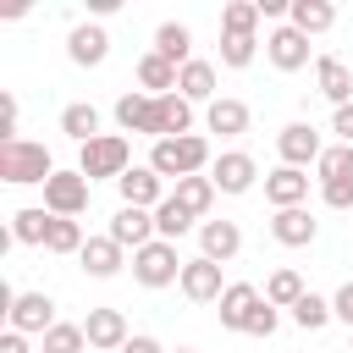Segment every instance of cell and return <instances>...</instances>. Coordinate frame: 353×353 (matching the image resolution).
<instances>
[{
  "mask_svg": "<svg viewBox=\"0 0 353 353\" xmlns=\"http://www.w3.org/2000/svg\"><path fill=\"white\" fill-rule=\"evenodd\" d=\"M265 61H270L276 72H303V66H309V39H303L292 22H281V28L265 33Z\"/></svg>",
  "mask_w": 353,
  "mask_h": 353,
  "instance_id": "52a82bcc",
  "label": "cell"
},
{
  "mask_svg": "<svg viewBox=\"0 0 353 353\" xmlns=\"http://www.w3.org/2000/svg\"><path fill=\"white\" fill-rule=\"evenodd\" d=\"M171 199H176L188 215H199V221H204V215H210V204H215V182H210V176H182V182L171 188Z\"/></svg>",
  "mask_w": 353,
  "mask_h": 353,
  "instance_id": "f1b7e54d",
  "label": "cell"
},
{
  "mask_svg": "<svg viewBox=\"0 0 353 353\" xmlns=\"http://www.w3.org/2000/svg\"><path fill=\"white\" fill-rule=\"evenodd\" d=\"M116 193H121V204H132V210H160V204H165V176H160L154 165H132V171L116 182Z\"/></svg>",
  "mask_w": 353,
  "mask_h": 353,
  "instance_id": "8fae6325",
  "label": "cell"
},
{
  "mask_svg": "<svg viewBox=\"0 0 353 353\" xmlns=\"http://www.w3.org/2000/svg\"><path fill=\"white\" fill-rule=\"evenodd\" d=\"M314 176H320V188L325 182H353V143H325V154L314 160Z\"/></svg>",
  "mask_w": 353,
  "mask_h": 353,
  "instance_id": "1f68e13d",
  "label": "cell"
},
{
  "mask_svg": "<svg viewBox=\"0 0 353 353\" xmlns=\"http://www.w3.org/2000/svg\"><path fill=\"white\" fill-rule=\"evenodd\" d=\"M254 309H259V287H254V281H232V287L221 292V325H226V331H243Z\"/></svg>",
  "mask_w": 353,
  "mask_h": 353,
  "instance_id": "7402d4cb",
  "label": "cell"
},
{
  "mask_svg": "<svg viewBox=\"0 0 353 353\" xmlns=\"http://www.w3.org/2000/svg\"><path fill=\"white\" fill-rule=\"evenodd\" d=\"M265 199H270L276 210H298V204H309V176H303L298 165H276V171L265 176Z\"/></svg>",
  "mask_w": 353,
  "mask_h": 353,
  "instance_id": "e0dca14e",
  "label": "cell"
},
{
  "mask_svg": "<svg viewBox=\"0 0 353 353\" xmlns=\"http://www.w3.org/2000/svg\"><path fill=\"white\" fill-rule=\"evenodd\" d=\"M88 193H94V182H88L83 171H55V176L44 182V210L61 215V221H77V215L88 210Z\"/></svg>",
  "mask_w": 353,
  "mask_h": 353,
  "instance_id": "5b68a950",
  "label": "cell"
},
{
  "mask_svg": "<svg viewBox=\"0 0 353 353\" xmlns=\"http://www.w3.org/2000/svg\"><path fill=\"white\" fill-rule=\"evenodd\" d=\"M276 154H281V165H314L320 154H325V143H320V132L309 127V121H287L281 132H276Z\"/></svg>",
  "mask_w": 353,
  "mask_h": 353,
  "instance_id": "ba28073f",
  "label": "cell"
},
{
  "mask_svg": "<svg viewBox=\"0 0 353 353\" xmlns=\"http://www.w3.org/2000/svg\"><path fill=\"white\" fill-rule=\"evenodd\" d=\"M336 314H331V298H320V292H303L298 303H292V325H303V331H320V325H331Z\"/></svg>",
  "mask_w": 353,
  "mask_h": 353,
  "instance_id": "d590c367",
  "label": "cell"
},
{
  "mask_svg": "<svg viewBox=\"0 0 353 353\" xmlns=\"http://www.w3.org/2000/svg\"><path fill=\"white\" fill-rule=\"evenodd\" d=\"M347 353H353V342H347Z\"/></svg>",
  "mask_w": 353,
  "mask_h": 353,
  "instance_id": "c3c4849f",
  "label": "cell"
},
{
  "mask_svg": "<svg viewBox=\"0 0 353 353\" xmlns=\"http://www.w3.org/2000/svg\"><path fill=\"white\" fill-rule=\"evenodd\" d=\"M50 221H55V215H50L44 204H28V210H17V215H11V237H17V243H28V248H44Z\"/></svg>",
  "mask_w": 353,
  "mask_h": 353,
  "instance_id": "83f0119b",
  "label": "cell"
},
{
  "mask_svg": "<svg viewBox=\"0 0 353 353\" xmlns=\"http://www.w3.org/2000/svg\"><path fill=\"white\" fill-rule=\"evenodd\" d=\"M77 171L88 176V182H121L127 171H132V143L121 138V132H99L94 143H83L77 149Z\"/></svg>",
  "mask_w": 353,
  "mask_h": 353,
  "instance_id": "3957f363",
  "label": "cell"
},
{
  "mask_svg": "<svg viewBox=\"0 0 353 353\" xmlns=\"http://www.w3.org/2000/svg\"><path fill=\"white\" fill-rule=\"evenodd\" d=\"M204 127L221 132V138H243L248 132V105L243 99H215V105H204Z\"/></svg>",
  "mask_w": 353,
  "mask_h": 353,
  "instance_id": "484cf974",
  "label": "cell"
},
{
  "mask_svg": "<svg viewBox=\"0 0 353 353\" xmlns=\"http://www.w3.org/2000/svg\"><path fill=\"white\" fill-rule=\"evenodd\" d=\"M77 259H83V270H88L94 281H110V276H116V270L127 265V248H121L116 237H88Z\"/></svg>",
  "mask_w": 353,
  "mask_h": 353,
  "instance_id": "ffe728a7",
  "label": "cell"
},
{
  "mask_svg": "<svg viewBox=\"0 0 353 353\" xmlns=\"http://www.w3.org/2000/svg\"><path fill=\"white\" fill-rule=\"evenodd\" d=\"M39 353H88V336H83V325L61 320V325H50L39 336Z\"/></svg>",
  "mask_w": 353,
  "mask_h": 353,
  "instance_id": "836d02e7",
  "label": "cell"
},
{
  "mask_svg": "<svg viewBox=\"0 0 353 353\" xmlns=\"http://www.w3.org/2000/svg\"><path fill=\"white\" fill-rule=\"evenodd\" d=\"M116 127L121 132H143V138H160V116H154V94L132 88L116 99Z\"/></svg>",
  "mask_w": 353,
  "mask_h": 353,
  "instance_id": "5bb4252c",
  "label": "cell"
},
{
  "mask_svg": "<svg viewBox=\"0 0 353 353\" xmlns=\"http://www.w3.org/2000/svg\"><path fill=\"white\" fill-rule=\"evenodd\" d=\"M314 88H320V99H331L336 110L353 105V66H347L342 55H320V61H314Z\"/></svg>",
  "mask_w": 353,
  "mask_h": 353,
  "instance_id": "4fadbf2b",
  "label": "cell"
},
{
  "mask_svg": "<svg viewBox=\"0 0 353 353\" xmlns=\"http://www.w3.org/2000/svg\"><path fill=\"white\" fill-rule=\"evenodd\" d=\"M182 265H188V259H176V243L154 237V243H143V248L132 254V281L154 292V287H171V281H182Z\"/></svg>",
  "mask_w": 353,
  "mask_h": 353,
  "instance_id": "277c9868",
  "label": "cell"
},
{
  "mask_svg": "<svg viewBox=\"0 0 353 353\" xmlns=\"http://www.w3.org/2000/svg\"><path fill=\"white\" fill-rule=\"evenodd\" d=\"M193 221H199V215H188V210H182V204L171 199V193H165V204L154 210V232H160L165 243H176V237H188V232H193Z\"/></svg>",
  "mask_w": 353,
  "mask_h": 353,
  "instance_id": "d6a6232c",
  "label": "cell"
},
{
  "mask_svg": "<svg viewBox=\"0 0 353 353\" xmlns=\"http://www.w3.org/2000/svg\"><path fill=\"white\" fill-rule=\"evenodd\" d=\"M320 204L325 210H353V182H325L320 188Z\"/></svg>",
  "mask_w": 353,
  "mask_h": 353,
  "instance_id": "ab89813d",
  "label": "cell"
},
{
  "mask_svg": "<svg viewBox=\"0 0 353 353\" xmlns=\"http://www.w3.org/2000/svg\"><path fill=\"white\" fill-rule=\"evenodd\" d=\"M83 336H88V347H94V353H121L132 331H127V314H121V309H88Z\"/></svg>",
  "mask_w": 353,
  "mask_h": 353,
  "instance_id": "7c38bea8",
  "label": "cell"
},
{
  "mask_svg": "<svg viewBox=\"0 0 353 353\" xmlns=\"http://www.w3.org/2000/svg\"><path fill=\"white\" fill-rule=\"evenodd\" d=\"M6 320H11V331H22V336H44L50 325H61L50 292H17L11 309H6Z\"/></svg>",
  "mask_w": 353,
  "mask_h": 353,
  "instance_id": "8992f818",
  "label": "cell"
},
{
  "mask_svg": "<svg viewBox=\"0 0 353 353\" xmlns=\"http://www.w3.org/2000/svg\"><path fill=\"white\" fill-rule=\"evenodd\" d=\"M154 55H165L171 66H188V61H193V33H188V22H160V28H154Z\"/></svg>",
  "mask_w": 353,
  "mask_h": 353,
  "instance_id": "4316f807",
  "label": "cell"
},
{
  "mask_svg": "<svg viewBox=\"0 0 353 353\" xmlns=\"http://www.w3.org/2000/svg\"><path fill=\"white\" fill-rule=\"evenodd\" d=\"M149 165L160 171V176H171V182H182V176H204L215 160H210V138L204 132H188V138H160L154 149H149Z\"/></svg>",
  "mask_w": 353,
  "mask_h": 353,
  "instance_id": "6da1fadb",
  "label": "cell"
},
{
  "mask_svg": "<svg viewBox=\"0 0 353 353\" xmlns=\"http://www.w3.org/2000/svg\"><path fill=\"white\" fill-rule=\"evenodd\" d=\"M176 77H182V66H171L165 55H154V50L138 55V88L143 94H154V99L160 94H176Z\"/></svg>",
  "mask_w": 353,
  "mask_h": 353,
  "instance_id": "603a6c76",
  "label": "cell"
},
{
  "mask_svg": "<svg viewBox=\"0 0 353 353\" xmlns=\"http://www.w3.org/2000/svg\"><path fill=\"white\" fill-rule=\"evenodd\" d=\"M61 165L50 160V149L44 143H33V138H0V176L11 182V188H33V182H50Z\"/></svg>",
  "mask_w": 353,
  "mask_h": 353,
  "instance_id": "7a4b0ae2",
  "label": "cell"
},
{
  "mask_svg": "<svg viewBox=\"0 0 353 353\" xmlns=\"http://www.w3.org/2000/svg\"><path fill=\"white\" fill-rule=\"evenodd\" d=\"M254 50H259V39H237V33H221V66H232V72L254 66Z\"/></svg>",
  "mask_w": 353,
  "mask_h": 353,
  "instance_id": "74e56055",
  "label": "cell"
},
{
  "mask_svg": "<svg viewBox=\"0 0 353 353\" xmlns=\"http://www.w3.org/2000/svg\"><path fill=\"white\" fill-rule=\"evenodd\" d=\"M176 287H182V298H188V303H221V292H226L232 281H221V265L199 254V259H188V265H182V281H176Z\"/></svg>",
  "mask_w": 353,
  "mask_h": 353,
  "instance_id": "9c48e42d",
  "label": "cell"
},
{
  "mask_svg": "<svg viewBox=\"0 0 353 353\" xmlns=\"http://www.w3.org/2000/svg\"><path fill=\"white\" fill-rule=\"evenodd\" d=\"M61 132H66V138H77V149H83V143H94V138H99V110H94V105H83V99H77V105H66V110H61Z\"/></svg>",
  "mask_w": 353,
  "mask_h": 353,
  "instance_id": "f546056e",
  "label": "cell"
},
{
  "mask_svg": "<svg viewBox=\"0 0 353 353\" xmlns=\"http://www.w3.org/2000/svg\"><path fill=\"white\" fill-rule=\"evenodd\" d=\"M105 237H116L121 248H132V254H138L143 243H154V237H160V232H154V210H132V204H121V210L110 215V232H105Z\"/></svg>",
  "mask_w": 353,
  "mask_h": 353,
  "instance_id": "9a60e30c",
  "label": "cell"
},
{
  "mask_svg": "<svg viewBox=\"0 0 353 353\" xmlns=\"http://www.w3.org/2000/svg\"><path fill=\"white\" fill-rule=\"evenodd\" d=\"M259 28V0H232L221 11V33H237V39H254Z\"/></svg>",
  "mask_w": 353,
  "mask_h": 353,
  "instance_id": "e575fe53",
  "label": "cell"
},
{
  "mask_svg": "<svg viewBox=\"0 0 353 353\" xmlns=\"http://www.w3.org/2000/svg\"><path fill=\"white\" fill-rule=\"evenodd\" d=\"M237 248H243L237 221H199V254H204V259L226 265V259H237Z\"/></svg>",
  "mask_w": 353,
  "mask_h": 353,
  "instance_id": "d6986e66",
  "label": "cell"
},
{
  "mask_svg": "<svg viewBox=\"0 0 353 353\" xmlns=\"http://www.w3.org/2000/svg\"><path fill=\"white\" fill-rule=\"evenodd\" d=\"M121 353H165V347H160L154 336H143V331H138V336H127V347H121Z\"/></svg>",
  "mask_w": 353,
  "mask_h": 353,
  "instance_id": "ee69618b",
  "label": "cell"
},
{
  "mask_svg": "<svg viewBox=\"0 0 353 353\" xmlns=\"http://www.w3.org/2000/svg\"><path fill=\"white\" fill-rule=\"evenodd\" d=\"M0 116H6V138H17V116H22L17 94H0Z\"/></svg>",
  "mask_w": 353,
  "mask_h": 353,
  "instance_id": "7bdbcfd3",
  "label": "cell"
},
{
  "mask_svg": "<svg viewBox=\"0 0 353 353\" xmlns=\"http://www.w3.org/2000/svg\"><path fill=\"white\" fill-rule=\"evenodd\" d=\"M176 353H193V347H176Z\"/></svg>",
  "mask_w": 353,
  "mask_h": 353,
  "instance_id": "7dc6e473",
  "label": "cell"
},
{
  "mask_svg": "<svg viewBox=\"0 0 353 353\" xmlns=\"http://www.w3.org/2000/svg\"><path fill=\"white\" fill-rule=\"evenodd\" d=\"M331 314H336V320L353 331V281H342V287H336V298H331Z\"/></svg>",
  "mask_w": 353,
  "mask_h": 353,
  "instance_id": "60d3db41",
  "label": "cell"
},
{
  "mask_svg": "<svg viewBox=\"0 0 353 353\" xmlns=\"http://www.w3.org/2000/svg\"><path fill=\"white\" fill-rule=\"evenodd\" d=\"M66 55H72V66H105L110 33H105L99 22H77V28L66 33Z\"/></svg>",
  "mask_w": 353,
  "mask_h": 353,
  "instance_id": "2e32d148",
  "label": "cell"
},
{
  "mask_svg": "<svg viewBox=\"0 0 353 353\" xmlns=\"http://www.w3.org/2000/svg\"><path fill=\"white\" fill-rule=\"evenodd\" d=\"M154 116H160V138H188L193 132V105L182 94H160L154 99ZM154 138V143H160Z\"/></svg>",
  "mask_w": 353,
  "mask_h": 353,
  "instance_id": "d4e9b609",
  "label": "cell"
},
{
  "mask_svg": "<svg viewBox=\"0 0 353 353\" xmlns=\"http://www.w3.org/2000/svg\"><path fill=\"white\" fill-rule=\"evenodd\" d=\"M331 132H336V143H353V105H342L331 116Z\"/></svg>",
  "mask_w": 353,
  "mask_h": 353,
  "instance_id": "b9f144b4",
  "label": "cell"
},
{
  "mask_svg": "<svg viewBox=\"0 0 353 353\" xmlns=\"http://www.w3.org/2000/svg\"><path fill=\"white\" fill-rule=\"evenodd\" d=\"M303 292H309V287H303V276H298L292 265H281V270H270V276H265V298H270L276 309H292Z\"/></svg>",
  "mask_w": 353,
  "mask_h": 353,
  "instance_id": "4dcf8cb0",
  "label": "cell"
},
{
  "mask_svg": "<svg viewBox=\"0 0 353 353\" xmlns=\"http://www.w3.org/2000/svg\"><path fill=\"white\" fill-rule=\"evenodd\" d=\"M292 0H259V17H287Z\"/></svg>",
  "mask_w": 353,
  "mask_h": 353,
  "instance_id": "bcb514c9",
  "label": "cell"
},
{
  "mask_svg": "<svg viewBox=\"0 0 353 353\" xmlns=\"http://www.w3.org/2000/svg\"><path fill=\"white\" fill-rule=\"evenodd\" d=\"M176 94L188 99V105H215L221 94H215V61H188L182 66V77H176Z\"/></svg>",
  "mask_w": 353,
  "mask_h": 353,
  "instance_id": "44dd1931",
  "label": "cell"
},
{
  "mask_svg": "<svg viewBox=\"0 0 353 353\" xmlns=\"http://www.w3.org/2000/svg\"><path fill=\"white\" fill-rule=\"evenodd\" d=\"M276 325H281V314H276V303H270V298H259V309L248 314V325H243V331H248V336H270Z\"/></svg>",
  "mask_w": 353,
  "mask_h": 353,
  "instance_id": "f35d334b",
  "label": "cell"
},
{
  "mask_svg": "<svg viewBox=\"0 0 353 353\" xmlns=\"http://www.w3.org/2000/svg\"><path fill=\"white\" fill-rule=\"evenodd\" d=\"M0 353H28V336H22V331H11V325H6V336H0Z\"/></svg>",
  "mask_w": 353,
  "mask_h": 353,
  "instance_id": "f6af8a7d",
  "label": "cell"
},
{
  "mask_svg": "<svg viewBox=\"0 0 353 353\" xmlns=\"http://www.w3.org/2000/svg\"><path fill=\"white\" fill-rule=\"evenodd\" d=\"M83 243H88V237H83V226L55 215V221H50V237H44V254H83Z\"/></svg>",
  "mask_w": 353,
  "mask_h": 353,
  "instance_id": "8d00e7d4",
  "label": "cell"
},
{
  "mask_svg": "<svg viewBox=\"0 0 353 353\" xmlns=\"http://www.w3.org/2000/svg\"><path fill=\"white\" fill-rule=\"evenodd\" d=\"M210 182H215V193H248V188L259 182V165H254V154H243V149H226V154H215V165H210Z\"/></svg>",
  "mask_w": 353,
  "mask_h": 353,
  "instance_id": "30bf717a",
  "label": "cell"
},
{
  "mask_svg": "<svg viewBox=\"0 0 353 353\" xmlns=\"http://www.w3.org/2000/svg\"><path fill=\"white\" fill-rule=\"evenodd\" d=\"M314 232H320V221L298 204V210H276L270 215V237L281 243V248H309L314 243Z\"/></svg>",
  "mask_w": 353,
  "mask_h": 353,
  "instance_id": "ac0fdd59",
  "label": "cell"
},
{
  "mask_svg": "<svg viewBox=\"0 0 353 353\" xmlns=\"http://www.w3.org/2000/svg\"><path fill=\"white\" fill-rule=\"evenodd\" d=\"M287 22H292L303 39H314V33H331V22H336V6H331V0H292Z\"/></svg>",
  "mask_w": 353,
  "mask_h": 353,
  "instance_id": "cb8c5ba5",
  "label": "cell"
}]
</instances>
